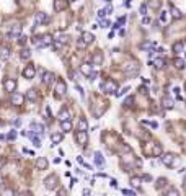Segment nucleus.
I'll return each instance as SVG.
<instances>
[{
    "instance_id": "nucleus-1",
    "label": "nucleus",
    "mask_w": 186,
    "mask_h": 196,
    "mask_svg": "<svg viewBox=\"0 0 186 196\" xmlns=\"http://www.w3.org/2000/svg\"><path fill=\"white\" fill-rule=\"evenodd\" d=\"M160 162L165 165V167H175V163L178 162L176 155L171 154V152H166V154H162L160 155Z\"/></svg>"
},
{
    "instance_id": "nucleus-2",
    "label": "nucleus",
    "mask_w": 186,
    "mask_h": 196,
    "mask_svg": "<svg viewBox=\"0 0 186 196\" xmlns=\"http://www.w3.org/2000/svg\"><path fill=\"white\" fill-rule=\"evenodd\" d=\"M52 36H51V34H42L41 38H36V39H34V44H36L38 47H49L51 44H52Z\"/></svg>"
},
{
    "instance_id": "nucleus-3",
    "label": "nucleus",
    "mask_w": 186,
    "mask_h": 196,
    "mask_svg": "<svg viewBox=\"0 0 186 196\" xmlns=\"http://www.w3.org/2000/svg\"><path fill=\"white\" fill-rule=\"evenodd\" d=\"M100 88L104 93H116L118 92V84H116L114 80H104V82H101Z\"/></svg>"
},
{
    "instance_id": "nucleus-4",
    "label": "nucleus",
    "mask_w": 186,
    "mask_h": 196,
    "mask_svg": "<svg viewBox=\"0 0 186 196\" xmlns=\"http://www.w3.org/2000/svg\"><path fill=\"white\" fill-rule=\"evenodd\" d=\"M80 72H82L85 77H88L90 80H93L96 77V72L93 70V66H91V64H82V66H80Z\"/></svg>"
},
{
    "instance_id": "nucleus-5",
    "label": "nucleus",
    "mask_w": 186,
    "mask_h": 196,
    "mask_svg": "<svg viewBox=\"0 0 186 196\" xmlns=\"http://www.w3.org/2000/svg\"><path fill=\"white\" fill-rule=\"evenodd\" d=\"M137 72H139V62H129L124 66V74L129 75V77H132V75H137Z\"/></svg>"
},
{
    "instance_id": "nucleus-6",
    "label": "nucleus",
    "mask_w": 186,
    "mask_h": 196,
    "mask_svg": "<svg viewBox=\"0 0 186 196\" xmlns=\"http://www.w3.org/2000/svg\"><path fill=\"white\" fill-rule=\"evenodd\" d=\"M65 92H67L65 82L62 79H59L57 82H56V98H62V96L65 95Z\"/></svg>"
},
{
    "instance_id": "nucleus-7",
    "label": "nucleus",
    "mask_w": 186,
    "mask_h": 196,
    "mask_svg": "<svg viewBox=\"0 0 186 196\" xmlns=\"http://www.w3.org/2000/svg\"><path fill=\"white\" fill-rule=\"evenodd\" d=\"M57 185H59V178H57V175H49L47 178L44 180V186H46V190H56V188H57Z\"/></svg>"
},
{
    "instance_id": "nucleus-8",
    "label": "nucleus",
    "mask_w": 186,
    "mask_h": 196,
    "mask_svg": "<svg viewBox=\"0 0 186 196\" xmlns=\"http://www.w3.org/2000/svg\"><path fill=\"white\" fill-rule=\"evenodd\" d=\"M25 101V95L23 93H18V92H13L10 93V103L15 105V106H21Z\"/></svg>"
},
{
    "instance_id": "nucleus-9",
    "label": "nucleus",
    "mask_w": 186,
    "mask_h": 196,
    "mask_svg": "<svg viewBox=\"0 0 186 196\" xmlns=\"http://www.w3.org/2000/svg\"><path fill=\"white\" fill-rule=\"evenodd\" d=\"M7 36H8L10 39H17V38H20V36H21V25H18V23L12 25V28L8 29Z\"/></svg>"
},
{
    "instance_id": "nucleus-10",
    "label": "nucleus",
    "mask_w": 186,
    "mask_h": 196,
    "mask_svg": "<svg viewBox=\"0 0 186 196\" xmlns=\"http://www.w3.org/2000/svg\"><path fill=\"white\" fill-rule=\"evenodd\" d=\"M17 80L15 79H5L3 80V88H5V92H8V93H13V92H17Z\"/></svg>"
},
{
    "instance_id": "nucleus-11",
    "label": "nucleus",
    "mask_w": 186,
    "mask_h": 196,
    "mask_svg": "<svg viewBox=\"0 0 186 196\" xmlns=\"http://www.w3.org/2000/svg\"><path fill=\"white\" fill-rule=\"evenodd\" d=\"M23 77H25L26 80H31V79H34V75H36V69H34V66L33 64H28V66L23 69Z\"/></svg>"
},
{
    "instance_id": "nucleus-12",
    "label": "nucleus",
    "mask_w": 186,
    "mask_h": 196,
    "mask_svg": "<svg viewBox=\"0 0 186 196\" xmlns=\"http://www.w3.org/2000/svg\"><path fill=\"white\" fill-rule=\"evenodd\" d=\"M75 141H77V144H79V146H85V144L88 142L87 131H77V133H75Z\"/></svg>"
},
{
    "instance_id": "nucleus-13",
    "label": "nucleus",
    "mask_w": 186,
    "mask_h": 196,
    "mask_svg": "<svg viewBox=\"0 0 186 196\" xmlns=\"http://www.w3.org/2000/svg\"><path fill=\"white\" fill-rule=\"evenodd\" d=\"M34 20H36L38 25H46V23H49V15L44 12H38L36 17H34Z\"/></svg>"
},
{
    "instance_id": "nucleus-14",
    "label": "nucleus",
    "mask_w": 186,
    "mask_h": 196,
    "mask_svg": "<svg viewBox=\"0 0 186 196\" xmlns=\"http://www.w3.org/2000/svg\"><path fill=\"white\" fill-rule=\"evenodd\" d=\"M29 133L36 134V136H42V134H44V126L38 124V123H31V126H29Z\"/></svg>"
},
{
    "instance_id": "nucleus-15",
    "label": "nucleus",
    "mask_w": 186,
    "mask_h": 196,
    "mask_svg": "<svg viewBox=\"0 0 186 196\" xmlns=\"http://www.w3.org/2000/svg\"><path fill=\"white\" fill-rule=\"evenodd\" d=\"M103 61H104V57H103V52L101 51H96L95 54L91 56V66H101Z\"/></svg>"
},
{
    "instance_id": "nucleus-16",
    "label": "nucleus",
    "mask_w": 186,
    "mask_h": 196,
    "mask_svg": "<svg viewBox=\"0 0 186 196\" xmlns=\"http://www.w3.org/2000/svg\"><path fill=\"white\" fill-rule=\"evenodd\" d=\"M80 41H82L85 46H88V44H91V43L95 41V36H93L90 31H83V33H82V38H80Z\"/></svg>"
},
{
    "instance_id": "nucleus-17",
    "label": "nucleus",
    "mask_w": 186,
    "mask_h": 196,
    "mask_svg": "<svg viewBox=\"0 0 186 196\" xmlns=\"http://www.w3.org/2000/svg\"><path fill=\"white\" fill-rule=\"evenodd\" d=\"M173 106H175V101L170 98V96H162V108L163 110H173Z\"/></svg>"
},
{
    "instance_id": "nucleus-18",
    "label": "nucleus",
    "mask_w": 186,
    "mask_h": 196,
    "mask_svg": "<svg viewBox=\"0 0 186 196\" xmlns=\"http://www.w3.org/2000/svg\"><path fill=\"white\" fill-rule=\"evenodd\" d=\"M69 7V0H56L54 2V10L56 12H62Z\"/></svg>"
},
{
    "instance_id": "nucleus-19",
    "label": "nucleus",
    "mask_w": 186,
    "mask_h": 196,
    "mask_svg": "<svg viewBox=\"0 0 186 196\" xmlns=\"http://www.w3.org/2000/svg\"><path fill=\"white\" fill-rule=\"evenodd\" d=\"M152 150H150V154L153 155V157H160L162 154H163V147H162V144H158V142H153L152 144Z\"/></svg>"
},
{
    "instance_id": "nucleus-20",
    "label": "nucleus",
    "mask_w": 186,
    "mask_h": 196,
    "mask_svg": "<svg viewBox=\"0 0 186 196\" xmlns=\"http://www.w3.org/2000/svg\"><path fill=\"white\" fill-rule=\"evenodd\" d=\"M10 59V47L0 46V61H8Z\"/></svg>"
},
{
    "instance_id": "nucleus-21",
    "label": "nucleus",
    "mask_w": 186,
    "mask_h": 196,
    "mask_svg": "<svg viewBox=\"0 0 186 196\" xmlns=\"http://www.w3.org/2000/svg\"><path fill=\"white\" fill-rule=\"evenodd\" d=\"M149 64H150V66H153V69H157V70H160V69H163V67H165V59L157 57L155 61H152V62L149 61Z\"/></svg>"
},
{
    "instance_id": "nucleus-22",
    "label": "nucleus",
    "mask_w": 186,
    "mask_h": 196,
    "mask_svg": "<svg viewBox=\"0 0 186 196\" xmlns=\"http://www.w3.org/2000/svg\"><path fill=\"white\" fill-rule=\"evenodd\" d=\"M59 121H70V111L67 108H62L59 111Z\"/></svg>"
},
{
    "instance_id": "nucleus-23",
    "label": "nucleus",
    "mask_w": 186,
    "mask_h": 196,
    "mask_svg": "<svg viewBox=\"0 0 186 196\" xmlns=\"http://www.w3.org/2000/svg\"><path fill=\"white\" fill-rule=\"evenodd\" d=\"M54 79H56V75H54L52 72H44V74H42V82H44L46 85H51L54 82Z\"/></svg>"
},
{
    "instance_id": "nucleus-24",
    "label": "nucleus",
    "mask_w": 186,
    "mask_h": 196,
    "mask_svg": "<svg viewBox=\"0 0 186 196\" xmlns=\"http://www.w3.org/2000/svg\"><path fill=\"white\" fill-rule=\"evenodd\" d=\"M36 168L38 170H46L47 168V159L46 157H39L36 160Z\"/></svg>"
},
{
    "instance_id": "nucleus-25",
    "label": "nucleus",
    "mask_w": 186,
    "mask_h": 196,
    "mask_svg": "<svg viewBox=\"0 0 186 196\" xmlns=\"http://www.w3.org/2000/svg\"><path fill=\"white\" fill-rule=\"evenodd\" d=\"M25 136H28L36 147H41V137H39V136H36V134H33V133H25Z\"/></svg>"
},
{
    "instance_id": "nucleus-26",
    "label": "nucleus",
    "mask_w": 186,
    "mask_h": 196,
    "mask_svg": "<svg viewBox=\"0 0 186 196\" xmlns=\"http://www.w3.org/2000/svg\"><path fill=\"white\" fill-rule=\"evenodd\" d=\"M25 98H26V100H29V101H36L38 100V92L34 90V88H29L28 92H26Z\"/></svg>"
},
{
    "instance_id": "nucleus-27",
    "label": "nucleus",
    "mask_w": 186,
    "mask_h": 196,
    "mask_svg": "<svg viewBox=\"0 0 186 196\" xmlns=\"http://www.w3.org/2000/svg\"><path fill=\"white\" fill-rule=\"evenodd\" d=\"M95 165L96 167H100V168H103L104 167V159H103V155L100 154V152H95Z\"/></svg>"
},
{
    "instance_id": "nucleus-28",
    "label": "nucleus",
    "mask_w": 186,
    "mask_h": 196,
    "mask_svg": "<svg viewBox=\"0 0 186 196\" xmlns=\"http://www.w3.org/2000/svg\"><path fill=\"white\" fill-rule=\"evenodd\" d=\"M173 64H175V67H176L178 70H183V69H185V59L178 57V56L173 59Z\"/></svg>"
},
{
    "instance_id": "nucleus-29",
    "label": "nucleus",
    "mask_w": 186,
    "mask_h": 196,
    "mask_svg": "<svg viewBox=\"0 0 186 196\" xmlns=\"http://www.w3.org/2000/svg\"><path fill=\"white\" fill-rule=\"evenodd\" d=\"M183 49H185V44H183V41H178V43H175V44H173V52H175L176 56L181 54Z\"/></svg>"
},
{
    "instance_id": "nucleus-30",
    "label": "nucleus",
    "mask_w": 186,
    "mask_h": 196,
    "mask_svg": "<svg viewBox=\"0 0 186 196\" xmlns=\"http://www.w3.org/2000/svg\"><path fill=\"white\" fill-rule=\"evenodd\" d=\"M61 129L64 133H70L72 131V123L70 121H61Z\"/></svg>"
},
{
    "instance_id": "nucleus-31",
    "label": "nucleus",
    "mask_w": 186,
    "mask_h": 196,
    "mask_svg": "<svg viewBox=\"0 0 186 196\" xmlns=\"http://www.w3.org/2000/svg\"><path fill=\"white\" fill-rule=\"evenodd\" d=\"M88 129V121L85 118H80L79 119V131H87Z\"/></svg>"
},
{
    "instance_id": "nucleus-32",
    "label": "nucleus",
    "mask_w": 186,
    "mask_h": 196,
    "mask_svg": "<svg viewBox=\"0 0 186 196\" xmlns=\"http://www.w3.org/2000/svg\"><path fill=\"white\" fill-rule=\"evenodd\" d=\"M141 181H142V180L139 178V176H131V180H129V183H131V186H132V188H139V186H141Z\"/></svg>"
},
{
    "instance_id": "nucleus-33",
    "label": "nucleus",
    "mask_w": 186,
    "mask_h": 196,
    "mask_svg": "<svg viewBox=\"0 0 186 196\" xmlns=\"http://www.w3.org/2000/svg\"><path fill=\"white\" fill-rule=\"evenodd\" d=\"M31 57V51L29 49H21V52H20V59H23V61H28V59Z\"/></svg>"
},
{
    "instance_id": "nucleus-34",
    "label": "nucleus",
    "mask_w": 186,
    "mask_h": 196,
    "mask_svg": "<svg viewBox=\"0 0 186 196\" xmlns=\"http://www.w3.org/2000/svg\"><path fill=\"white\" fill-rule=\"evenodd\" d=\"M51 141H52V144L56 146V144H59V142H62V134L59 133H54L52 136H51Z\"/></svg>"
},
{
    "instance_id": "nucleus-35",
    "label": "nucleus",
    "mask_w": 186,
    "mask_h": 196,
    "mask_svg": "<svg viewBox=\"0 0 186 196\" xmlns=\"http://www.w3.org/2000/svg\"><path fill=\"white\" fill-rule=\"evenodd\" d=\"M171 15H173V18H176V20H180V18L183 17V13L180 12L176 7H171Z\"/></svg>"
},
{
    "instance_id": "nucleus-36",
    "label": "nucleus",
    "mask_w": 186,
    "mask_h": 196,
    "mask_svg": "<svg viewBox=\"0 0 186 196\" xmlns=\"http://www.w3.org/2000/svg\"><path fill=\"white\" fill-rule=\"evenodd\" d=\"M149 7H150V8H160V7H162V0H150Z\"/></svg>"
},
{
    "instance_id": "nucleus-37",
    "label": "nucleus",
    "mask_w": 186,
    "mask_h": 196,
    "mask_svg": "<svg viewBox=\"0 0 186 196\" xmlns=\"http://www.w3.org/2000/svg\"><path fill=\"white\" fill-rule=\"evenodd\" d=\"M165 196H180V193H178L176 188H170L168 191L165 193Z\"/></svg>"
},
{
    "instance_id": "nucleus-38",
    "label": "nucleus",
    "mask_w": 186,
    "mask_h": 196,
    "mask_svg": "<svg viewBox=\"0 0 186 196\" xmlns=\"http://www.w3.org/2000/svg\"><path fill=\"white\" fill-rule=\"evenodd\" d=\"M124 105H126L127 108H131V106H134V96H127V98L124 100Z\"/></svg>"
},
{
    "instance_id": "nucleus-39",
    "label": "nucleus",
    "mask_w": 186,
    "mask_h": 196,
    "mask_svg": "<svg viewBox=\"0 0 186 196\" xmlns=\"http://www.w3.org/2000/svg\"><path fill=\"white\" fill-rule=\"evenodd\" d=\"M166 185V180L165 178H158L157 180V185H155V188H157V190H160L162 186H165Z\"/></svg>"
},
{
    "instance_id": "nucleus-40",
    "label": "nucleus",
    "mask_w": 186,
    "mask_h": 196,
    "mask_svg": "<svg viewBox=\"0 0 186 196\" xmlns=\"http://www.w3.org/2000/svg\"><path fill=\"white\" fill-rule=\"evenodd\" d=\"M15 137H17V131H10L8 136H7V139H8V141H13Z\"/></svg>"
},
{
    "instance_id": "nucleus-41",
    "label": "nucleus",
    "mask_w": 186,
    "mask_h": 196,
    "mask_svg": "<svg viewBox=\"0 0 186 196\" xmlns=\"http://www.w3.org/2000/svg\"><path fill=\"white\" fill-rule=\"evenodd\" d=\"M141 180H144V181H152V180H153V178H152V175H149V173H145V175H144V176H142V178H141Z\"/></svg>"
},
{
    "instance_id": "nucleus-42",
    "label": "nucleus",
    "mask_w": 186,
    "mask_h": 196,
    "mask_svg": "<svg viewBox=\"0 0 186 196\" xmlns=\"http://www.w3.org/2000/svg\"><path fill=\"white\" fill-rule=\"evenodd\" d=\"M141 49H152V44L150 43H144V44H141Z\"/></svg>"
},
{
    "instance_id": "nucleus-43",
    "label": "nucleus",
    "mask_w": 186,
    "mask_h": 196,
    "mask_svg": "<svg viewBox=\"0 0 186 196\" xmlns=\"http://www.w3.org/2000/svg\"><path fill=\"white\" fill-rule=\"evenodd\" d=\"M123 195H126V196H134L136 193L131 191V190H123Z\"/></svg>"
},
{
    "instance_id": "nucleus-44",
    "label": "nucleus",
    "mask_w": 186,
    "mask_h": 196,
    "mask_svg": "<svg viewBox=\"0 0 186 196\" xmlns=\"http://www.w3.org/2000/svg\"><path fill=\"white\" fill-rule=\"evenodd\" d=\"M139 12H141V15H145L147 13V5H142L141 8H139Z\"/></svg>"
},
{
    "instance_id": "nucleus-45",
    "label": "nucleus",
    "mask_w": 186,
    "mask_h": 196,
    "mask_svg": "<svg viewBox=\"0 0 186 196\" xmlns=\"http://www.w3.org/2000/svg\"><path fill=\"white\" fill-rule=\"evenodd\" d=\"M150 21H152V20H150V17H144V18H142V23H144V25H149Z\"/></svg>"
},
{
    "instance_id": "nucleus-46",
    "label": "nucleus",
    "mask_w": 186,
    "mask_h": 196,
    "mask_svg": "<svg viewBox=\"0 0 186 196\" xmlns=\"http://www.w3.org/2000/svg\"><path fill=\"white\" fill-rule=\"evenodd\" d=\"M160 21H163V23L166 21V12H162V15H160Z\"/></svg>"
},
{
    "instance_id": "nucleus-47",
    "label": "nucleus",
    "mask_w": 186,
    "mask_h": 196,
    "mask_svg": "<svg viewBox=\"0 0 186 196\" xmlns=\"http://www.w3.org/2000/svg\"><path fill=\"white\" fill-rule=\"evenodd\" d=\"M2 196H13V191H12V190H5Z\"/></svg>"
},
{
    "instance_id": "nucleus-48",
    "label": "nucleus",
    "mask_w": 186,
    "mask_h": 196,
    "mask_svg": "<svg viewBox=\"0 0 186 196\" xmlns=\"http://www.w3.org/2000/svg\"><path fill=\"white\" fill-rule=\"evenodd\" d=\"M104 17H106V13H104V10H100V12H98V18L101 20V18H104Z\"/></svg>"
},
{
    "instance_id": "nucleus-49",
    "label": "nucleus",
    "mask_w": 186,
    "mask_h": 196,
    "mask_svg": "<svg viewBox=\"0 0 186 196\" xmlns=\"http://www.w3.org/2000/svg\"><path fill=\"white\" fill-rule=\"evenodd\" d=\"M26 39H28V38H26V36H20V41H18V43H20L21 46H23V44H25V43H26Z\"/></svg>"
},
{
    "instance_id": "nucleus-50",
    "label": "nucleus",
    "mask_w": 186,
    "mask_h": 196,
    "mask_svg": "<svg viewBox=\"0 0 186 196\" xmlns=\"http://www.w3.org/2000/svg\"><path fill=\"white\" fill-rule=\"evenodd\" d=\"M100 23H101V26H103V28H108V26H109V23H108L106 20H101Z\"/></svg>"
},
{
    "instance_id": "nucleus-51",
    "label": "nucleus",
    "mask_w": 186,
    "mask_h": 196,
    "mask_svg": "<svg viewBox=\"0 0 186 196\" xmlns=\"http://www.w3.org/2000/svg\"><path fill=\"white\" fill-rule=\"evenodd\" d=\"M82 195H83V196H90V190H83Z\"/></svg>"
},
{
    "instance_id": "nucleus-52",
    "label": "nucleus",
    "mask_w": 186,
    "mask_h": 196,
    "mask_svg": "<svg viewBox=\"0 0 186 196\" xmlns=\"http://www.w3.org/2000/svg\"><path fill=\"white\" fill-rule=\"evenodd\" d=\"M17 196H29V193H20V195H17Z\"/></svg>"
},
{
    "instance_id": "nucleus-53",
    "label": "nucleus",
    "mask_w": 186,
    "mask_h": 196,
    "mask_svg": "<svg viewBox=\"0 0 186 196\" xmlns=\"http://www.w3.org/2000/svg\"><path fill=\"white\" fill-rule=\"evenodd\" d=\"M3 167V159H0V168Z\"/></svg>"
},
{
    "instance_id": "nucleus-54",
    "label": "nucleus",
    "mask_w": 186,
    "mask_h": 196,
    "mask_svg": "<svg viewBox=\"0 0 186 196\" xmlns=\"http://www.w3.org/2000/svg\"><path fill=\"white\" fill-rule=\"evenodd\" d=\"M2 139H5V136H3V134H0V141H2Z\"/></svg>"
},
{
    "instance_id": "nucleus-55",
    "label": "nucleus",
    "mask_w": 186,
    "mask_h": 196,
    "mask_svg": "<svg viewBox=\"0 0 186 196\" xmlns=\"http://www.w3.org/2000/svg\"><path fill=\"white\" fill-rule=\"evenodd\" d=\"M185 186H186V176H185Z\"/></svg>"
},
{
    "instance_id": "nucleus-56",
    "label": "nucleus",
    "mask_w": 186,
    "mask_h": 196,
    "mask_svg": "<svg viewBox=\"0 0 186 196\" xmlns=\"http://www.w3.org/2000/svg\"><path fill=\"white\" fill-rule=\"evenodd\" d=\"M185 90H186V82H185Z\"/></svg>"
},
{
    "instance_id": "nucleus-57",
    "label": "nucleus",
    "mask_w": 186,
    "mask_h": 196,
    "mask_svg": "<svg viewBox=\"0 0 186 196\" xmlns=\"http://www.w3.org/2000/svg\"><path fill=\"white\" fill-rule=\"evenodd\" d=\"M104 2H111V0H104Z\"/></svg>"
},
{
    "instance_id": "nucleus-58",
    "label": "nucleus",
    "mask_w": 186,
    "mask_h": 196,
    "mask_svg": "<svg viewBox=\"0 0 186 196\" xmlns=\"http://www.w3.org/2000/svg\"><path fill=\"white\" fill-rule=\"evenodd\" d=\"M0 185H2V178H0Z\"/></svg>"
},
{
    "instance_id": "nucleus-59",
    "label": "nucleus",
    "mask_w": 186,
    "mask_h": 196,
    "mask_svg": "<svg viewBox=\"0 0 186 196\" xmlns=\"http://www.w3.org/2000/svg\"><path fill=\"white\" fill-rule=\"evenodd\" d=\"M0 67H2V61H0Z\"/></svg>"
}]
</instances>
